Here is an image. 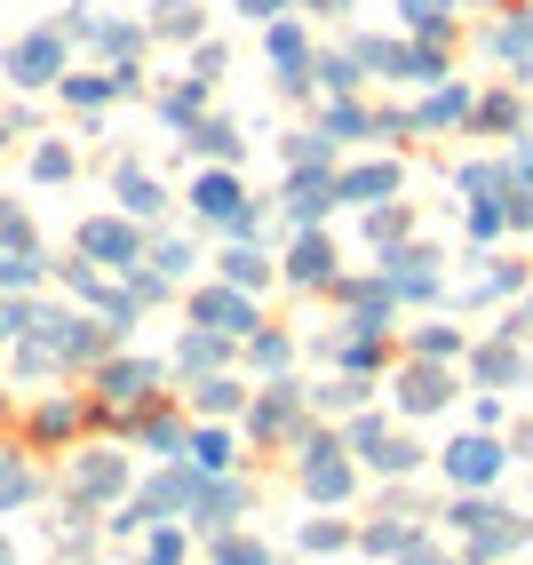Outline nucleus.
Masks as SVG:
<instances>
[{
  "label": "nucleus",
  "mask_w": 533,
  "mask_h": 565,
  "mask_svg": "<svg viewBox=\"0 0 533 565\" xmlns=\"http://www.w3.org/2000/svg\"><path fill=\"white\" fill-rule=\"evenodd\" d=\"M81 255L104 263V271H136L143 263V232H136V215H96L88 232H81Z\"/></svg>",
  "instance_id": "nucleus-1"
},
{
  "label": "nucleus",
  "mask_w": 533,
  "mask_h": 565,
  "mask_svg": "<svg viewBox=\"0 0 533 565\" xmlns=\"http://www.w3.org/2000/svg\"><path fill=\"white\" fill-rule=\"evenodd\" d=\"M192 327L223 334V343H232V334L247 343L263 319H255V295H239V287H200V295H192Z\"/></svg>",
  "instance_id": "nucleus-2"
},
{
  "label": "nucleus",
  "mask_w": 533,
  "mask_h": 565,
  "mask_svg": "<svg viewBox=\"0 0 533 565\" xmlns=\"http://www.w3.org/2000/svg\"><path fill=\"white\" fill-rule=\"evenodd\" d=\"M502 470H510V446L493 438V430H470V438L446 446V478H454V486H493Z\"/></svg>",
  "instance_id": "nucleus-3"
},
{
  "label": "nucleus",
  "mask_w": 533,
  "mask_h": 565,
  "mask_svg": "<svg viewBox=\"0 0 533 565\" xmlns=\"http://www.w3.org/2000/svg\"><path fill=\"white\" fill-rule=\"evenodd\" d=\"M398 160H359V168H342L334 175V200L342 207H374V200H398Z\"/></svg>",
  "instance_id": "nucleus-4"
},
{
  "label": "nucleus",
  "mask_w": 533,
  "mask_h": 565,
  "mask_svg": "<svg viewBox=\"0 0 533 565\" xmlns=\"http://www.w3.org/2000/svg\"><path fill=\"white\" fill-rule=\"evenodd\" d=\"M263 49H271V72H279L287 96L311 88V32H302V24H279V17H271V41H263Z\"/></svg>",
  "instance_id": "nucleus-5"
},
{
  "label": "nucleus",
  "mask_w": 533,
  "mask_h": 565,
  "mask_svg": "<svg viewBox=\"0 0 533 565\" xmlns=\"http://www.w3.org/2000/svg\"><path fill=\"white\" fill-rule=\"evenodd\" d=\"M151 391H160V366H151V359H111L104 366V406L111 414H136Z\"/></svg>",
  "instance_id": "nucleus-6"
},
{
  "label": "nucleus",
  "mask_w": 533,
  "mask_h": 565,
  "mask_svg": "<svg viewBox=\"0 0 533 565\" xmlns=\"http://www.w3.org/2000/svg\"><path fill=\"white\" fill-rule=\"evenodd\" d=\"M454 398V374H446V359H414L406 374H398V406L406 414H438Z\"/></svg>",
  "instance_id": "nucleus-7"
},
{
  "label": "nucleus",
  "mask_w": 533,
  "mask_h": 565,
  "mask_svg": "<svg viewBox=\"0 0 533 565\" xmlns=\"http://www.w3.org/2000/svg\"><path fill=\"white\" fill-rule=\"evenodd\" d=\"M239 207H247V192H239V175L223 168V160H215L207 175H192V215H200V223H232Z\"/></svg>",
  "instance_id": "nucleus-8"
},
{
  "label": "nucleus",
  "mask_w": 533,
  "mask_h": 565,
  "mask_svg": "<svg viewBox=\"0 0 533 565\" xmlns=\"http://www.w3.org/2000/svg\"><path fill=\"white\" fill-rule=\"evenodd\" d=\"M470 104H478V88H462V81H438V96H423V104H414V136L470 128Z\"/></svg>",
  "instance_id": "nucleus-9"
},
{
  "label": "nucleus",
  "mask_w": 533,
  "mask_h": 565,
  "mask_svg": "<svg viewBox=\"0 0 533 565\" xmlns=\"http://www.w3.org/2000/svg\"><path fill=\"white\" fill-rule=\"evenodd\" d=\"M279 271H287L295 287H327V279H334V239H327V232H311V223H302Z\"/></svg>",
  "instance_id": "nucleus-10"
},
{
  "label": "nucleus",
  "mask_w": 533,
  "mask_h": 565,
  "mask_svg": "<svg viewBox=\"0 0 533 565\" xmlns=\"http://www.w3.org/2000/svg\"><path fill=\"white\" fill-rule=\"evenodd\" d=\"M342 303H351V319L359 327H391V311H398V295H391V279L374 271V279H327Z\"/></svg>",
  "instance_id": "nucleus-11"
},
{
  "label": "nucleus",
  "mask_w": 533,
  "mask_h": 565,
  "mask_svg": "<svg viewBox=\"0 0 533 565\" xmlns=\"http://www.w3.org/2000/svg\"><path fill=\"white\" fill-rule=\"evenodd\" d=\"M327 207H334V168H295L287 175V223L302 232V223L327 215Z\"/></svg>",
  "instance_id": "nucleus-12"
},
{
  "label": "nucleus",
  "mask_w": 533,
  "mask_h": 565,
  "mask_svg": "<svg viewBox=\"0 0 533 565\" xmlns=\"http://www.w3.org/2000/svg\"><path fill=\"white\" fill-rule=\"evenodd\" d=\"M279 271H271V255H263V239H232V255H223V287H239V295H263Z\"/></svg>",
  "instance_id": "nucleus-13"
},
{
  "label": "nucleus",
  "mask_w": 533,
  "mask_h": 565,
  "mask_svg": "<svg viewBox=\"0 0 533 565\" xmlns=\"http://www.w3.org/2000/svg\"><path fill=\"white\" fill-rule=\"evenodd\" d=\"M295 414H302V391H295V383H271V391L255 398L247 430H255V438H287V430H295Z\"/></svg>",
  "instance_id": "nucleus-14"
},
{
  "label": "nucleus",
  "mask_w": 533,
  "mask_h": 565,
  "mask_svg": "<svg viewBox=\"0 0 533 565\" xmlns=\"http://www.w3.org/2000/svg\"><path fill=\"white\" fill-rule=\"evenodd\" d=\"M302 494L311 502H351V462H342V446L334 455H302Z\"/></svg>",
  "instance_id": "nucleus-15"
},
{
  "label": "nucleus",
  "mask_w": 533,
  "mask_h": 565,
  "mask_svg": "<svg viewBox=\"0 0 533 565\" xmlns=\"http://www.w3.org/2000/svg\"><path fill=\"white\" fill-rule=\"evenodd\" d=\"M493 56H502L510 72H533V0H525V9H510L502 24H493V41H486Z\"/></svg>",
  "instance_id": "nucleus-16"
},
{
  "label": "nucleus",
  "mask_w": 533,
  "mask_h": 565,
  "mask_svg": "<svg viewBox=\"0 0 533 565\" xmlns=\"http://www.w3.org/2000/svg\"><path fill=\"white\" fill-rule=\"evenodd\" d=\"M9 72H17L24 88H41V81H56V72H64V32H41V41H24V49L9 56Z\"/></svg>",
  "instance_id": "nucleus-17"
},
{
  "label": "nucleus",
  "mask_w": 533,
  "mask_h": 565,
  "mask_svg": "<svg viewBox=\"0 0 533 565\" xmlns=\"http://www.w3.org/2000/svg\"><path fill=\"white\" fill-rule=\"evenodd\" d=\"M72 486H81L88 502H111V494H128V462H120V455H104V446H96V455H81Z\"/></svg>",
  "instance_id": "nucleus-18"
},
{
  "label": "nucleus",
  "mask_w": 533,
  "mask_h": 565,
  "mask_svg": "<svg viewBox=\"0 0 533 565\" xmlns=\"http://www.w3.org/2000/svg\"><path fill=\"white\" fill-rule=\"evenodd\" d=\"M111 192H120V215H136V223L168 215V192H160V183H151L143 168H120V175H111Z\"/></svg>",
  "instance_id": "nucleus-19"
},
{
  "label": "nucleus",
  "mask_w": 533,
  "mask_h": 565,
  "mask_svg": "<svg viewBox=\"0 0 533 565\" xmlns=\"http://www.w3.org/2000/svg\"><path fill=\"white\" fill-rule=\"evenodd\" d=\"M183 143H192V152H207V160H223V168H232V160L247 152V136H239L232 120H207V111H200L192 128H183Z\"/></svg>",
  "instance_id": "nucleus-20"
},
{
  "label": "nucleus",
  "mask_w": 533,
  "mask_h": 565,
  "mask_svg": "<svg viewBox=\"0 0 533 565\" xmlns=\"http://www.w3.org/2000/svg\"><path fill=\"white\" fill-rule=\"evenodd\" d=\"M366 462L383 470V478H414V470H423V446H414V438H398V430H383V438L366 446Z\"/></svg>",
  "instance_id": "nucleus-21"
},
{
  "label": "nucleus",
  "mask_w": 533,
  "mask_h": 565,
  "mask_svg": "<svg viewBox=\"0 0 533 565\" xmlns=\"http://www.w3.org/2000/svg\"><path fill=\"white\" fill-rule=\"evenodd\" d=\"M414 534H423V525H414V518H374V525H359L351 542H359L366 557H398V550H406Z\"/></svg>",
  "instance_id": "nucleus-22"
},
{
  "label": "nucleus",
  "mask_w": 533,
  "mask_h": 565,
  "mask_svg": "<svg viewBox=\"0 0 533 565\" xmlns=\"http://www.w3.org/2000/svg\"><path fill=\"white\" fill-rule=\"evenodd\" d=\"M319 128H327L334 143H359V136H374V111H366V104H351V96H334V104L319 111Z\"/></svg>",
  "instance_id": "nucleus-23"
},
{
  "label": "nucleus",
  "mask_w": 533,
  "mask_h": 565,
  "mask_svg": "<svg viewBox=\"0 0 533 565\" xmlns=\"http://www.w3.org/2000/svg\"><path fill=\"white\" fill-rule=\"evenodd\" d=\"M175 366H183V374H215V366H223V334H207V327H183Z\"/></svg>",
  "instance_id": "nucleus-24"
},
{
  "label": "nucleus",
  "mask_w": 533,
  "mask_h": 565,
  "mask_svg": "<svg viewBox=\"0 0 533 565\" xmlns=\"http://www.w3.org/2000/svg\"><path fill=\"white\" fill-rule=\"evenodd\" d=\"M406 232H414V215H406L398 200H374V207H366V239H374V255H383V247H398Z\"/></svg>",
  "instance_id": "nucleus-25"
},
{
  "label": "nucleus",
  "mask_w": 533,
  "mask_h": 565,
  "mask_svg": "<svg viewBox=\"0 0 533 565\" xmlns=\"http://www.w3.org/2000/svg\"><path fill=\"white\" fill-rule=\"evenodd\" d=\"M160 111H168V128H192L200 111H207V81H200V72H192V81H175V88L160 96Z\"/></svg>",
  "instance_id": "nucleus-26"
},
{
  "label": "nucleus",
  "mask_w": 533,
  "mask_h": 565,
  "mask_svg": "<svg viewBox=\"0 0 533 565\" xmlns=\"http://www.w3.org/2000/svg\"><path fill=\"white\" fill-rule=\"evenodd\" d=\"M143 255H151V271H160L168 287H175V279H192V263H200V247H192V239H175V232H168L160 247H143Z\"/></svg>",
  "instance_id": "nucleus-27"
},
{
  "label": "nucleus",
  "mask_w": 533,
  "mask_h": 565,
  "mask_svg": "<svg viewBox=\"0 0 533 565\" xmlns=\"http://www.w3.org/2000/svg\"><path fill=\"white\" fill-rule=\"evenodd\" d=\"M525 287V271H518V263H493V271H478L470 279V295H462V303H502V295H518Z\"/></svg>",
  "instance_id": "nucleus-28"
},
{
  "label": "nucleus",
  "mask_w": 533,
  "mask_h": 565,
  "mask_svg": "<svg viewBox=\"0 0 533 565\" xmlns=\"http://www.w3.org/2000/svg\"><path fill=\"white\" fill-rule=\"evenodd\" d=\"M183 455H200V470H207V478L239 462V455H232V430H192V438H183Z\"/></svg>",
  "instance_id": "nucleus-29"
},
{
  "label": "nucleus",
  "mask_w": 533,
  "mask_h": 565,
  "mask_svg": "<svg viewBox=\"0 0 533 565\" xmlns=\"http://www.w3.org/2000/svg\"><path fill=\"white\" fill-rule=\"evenodd\" d=\"M398 17L423 32V41H438V32H454V0H398Z\"/></svg>",
  "instance_id": "nucleus-30"
},
{
  "label": "nucleus",
  "mask_w": 533,
  "mask_h": 565,
  "mask_svg": "<svg viewBox=\"0 0 533 565\" xmlns=\"http://www.w3.org/2000/svg\"><path fill=\"white\" fill-rule=\"evenodd\" d=\"M470 128H510V136H518V128H525V104H518V96H478V104H470Z\"/></svg>",
  "instance_id": "nucleus-31"
},
{
  "label": "nucleus",
  "mask_w": 533,
  "mask_h": 565,
  "mask_svg": "<svg viewBox=\"0 0 533 565\" xmlns=\"http://www.w3.org/2000/svg\"><path fill=\"white\" fill-rule=\"evenodd\" d=\"M287 168H334V136H327V128L287 136Z\"/></svg>",
  "instance_id": "nucleus-32"
},
{
  "label": "nucleus",
  "mask_w": 533,
  "mask_h": 565,
  "mask_svg": "<svg viewBox=\"0 0 533 565\" xmlns=\"http://www.w3.org/2000/svg\"><path fill=\"white\" fill-rule=\"evenodd\" d=\"M311 72H319V81H327V88H334V96H351V88H359V81H366V64H359V49H342V56H319V64H311Z\"/></svg>",
  "instance_id": "nucleus-33"
},
{
  "label": "nucleus",
  "mask_w": 533,
  "mask_h": 565,
  "mask_svg": "<svg viewBox=\"0 0 533 565\" xmlns=\"http://www.w3.org/2000/svg\"><path fill=\"white\" fill-rule=\"evenodd\" d=\"M462 351H470L462 327H423V334H414V359H462Z\"/></svg>",
  "instance_id": "nucleus-34"
},
{
  "label": "nucleus",
  "mask_w": 533,
  "mask_h": 565,
  "mask_svg": "<svg viewBox=\"0 0 533 565\" xmlns=\"http://www.w3.org/2000/svg\"><path fill=\"white\" fill-rule=\"evenodd\" d=\"M247 359H255L263 374H279V366L295 359V343H287V334H271V327H255V334H247Z\"/></svg>",
  "instance_id": "nucleus-35"
},
{
  "label": "nucleus",
  "mask_w": 533,
  "mask_h": 565,
  "mask_svg": "<svg viewBox=\"0 0 533 565\" xmlns=\"http://www.w3.org/2000/svg\"><path fill=\"white\" fill-rule=\"evenodd\" d=\"M311 398H319V406H334V414H359V406H366V374H342V383H319Z\"/></svg>",
  "instance_id": "nucleus-36"
},
{
  "label": "nucleus",
  "mask_w": 533,
  "mask_h": 565,
  "mask_svg": "<svg viewBox=\"0 0 533 565\" xmlns=\"http://www.w3.org/2000/svg\"><path fill=\"white\" fill-rule=\"evenodd\" d=\"M478 374H486V383H518L525 359H518L510 343H486V351H478Z\"/></svg>",
  "instance_id": "nucleus-37"
},
{
  "label": "nucleus",
  "mask_w": 533,
  "mask_h": 565,
  "mask_svg": "<svg viewBox=\"0 0 533 565\" xmlns=\"http://www.w3.org/2000/svg\"><path fill=\"white\" fill-rule=\"evenodd\" d=\"M215 565H271V550H263L255 534H223L215 542Z\"/></svg>",
  "instance_id": "nucleus-38"
},
{
  "label": "nucleus",
  "mask_w": 533,
  "mask_h": 565,
  "mask_svg": "<svg viewBox=\"0 0 533 565\" xmlns=\"http://www.w3.org/2000/svg\"><path fill=\"white\" fill-rule=\"evenodd\" d=\"M302 550H351V525H342V518H311V525H302Z\"/></svg>",
  "instance_id": "nucleus-39"
},
{
  "label": "nucleus",
  "mask_w": 533,
  "mask_h": 565,
  "mask_svg": "<svg viewBox=\"0 0 533 565\" xmlns=\"http://www.w3.org/2000/svg\"><path fill=\"white\" fill-rule=\"evenodd\" d=\"M239 406V383L232 374H200V414H232Z\"/></svg>",
  "instance_id": "nucleus-40"
},
{
  "label": "nucleus",
  "mask_w": 533,
  "mask_h": 565,
  "mask_svg": "<svg viewBox=\"0 0 533 565\" xmlns=\"http://www.w3.org/2000/svg\"><path fill=\"white\" fill-rule=\"evenodd\" d=\"M183 550H192V534H183V525H160L151 550H143V565H183Z\"/></svg>",
  "instance_id": "nucleus-41"
},
{
  "label": "nucleus",
  "mask_w": 533,
  "mask_h": 565,
  "mask_svg": "<svg viewBox=\"0 0 533 565\" xmlns=\"http://www.w3.org/2000/svg\"><path fill=\"white\" fill-rule=\"evenodd\" d=\"M160 32H168V41H192V32H200V9H192V0H160Z\"/></svg>",
  "instance_id": "nucleus-42"
},
{
  "label": "nucleus",
  "mask_w": 533,
  "mask_h": 565,
  "mask_svg": "<svg viewBox=\"0 0 533 565\" xmlns=\"http://www.w3.org/2000/svg\"><path fill=\"white\" fill-rule=\"evenodd\" d=\"M136 438L151 446V455H168V462H175V455H183V438H192V430H183V423H143Z\"/></svg>",
  "instance_id": "nucleus-43"
},
{
  "label": "nucleus",
  "mask_w": 533,
  "mask_h": 565,
  "mask_svg": "<svg viewBox=\"0 0 533 565\" xmlns=\"http://www.w3.org/2000/svg\"><path fill=\"white\" fill-rule=\"evenodd\" d=\"M470 232H478V239H502V232H510V223H502V200H478V207H470Z\"/></svg>",
  "instance_id": "nucleus-44"
},
{
  "label": "nucleus",
  "mask_w": 533,
  "mask_h": 565,
  "mask_svg": "<svg viewBox=\"0 0 533 565\" xmlns=\"http://www.w3.org/2000/svg\"><path fill=\"white\" fill-rule=\"evenodd\" d=\"M24 494H32V470H24V462H0V510L24 502Z\"/></svg>",
  "instance_id": "nucleus-45"
},
{
  "label": "nucleus",
  "mask_w": 533,
  "mask_h": 565,
  "mask_svg": "<svg viewBox=\"0 0 533 565\" xmlns=\"http://www.w3.org/2000/svg\"><path fill=\"white\" fill-rule=\"evenodd\" d=\"M72 430H81V406H49L41 414V438H72Z\"/></svg>",
  "instance_id": "nucleus-46"
},
{
  "label": "nucleus",
  "mask_w": 533,
  "mask_h": 565,
  "mask_svg": "<svg viewBox=\"0 0 533 565\" xmlns=\"http://www.w3.org/2000/svg\"><path fill=\"white\" fill-rule=\"evenodd\" d=\"M374 136H383V143H398V136H414V111H374Z\"/></svg>",
  "instance_id": "nucleus-47"
},
{
  "label": "nucleus",
  "mask_w": 533,
  "mask_h": 565,
  "mask_svg": "<svg viewBox=\"0 0 533 565\" xmlns=\"http://www.w3.org/2000/svg\"><path fill=\"white\" fill-rule=\"evenodd\" d=\"M0 279H9V287H24V279H41V255H9V263H0Z\"/></svg>",
  "instance_id": "nucleus-48"
},
{
  "label": "nucleus",
  "mask_w": 533,
  "mask_h": 565,
  "mask_svg": "<svg viewBox=\"0 0 533 565\" xmlns=\"http://www.w3.org/2000/svg\"><path fill=\"white\" fill-rule=\"evenodd\" d=\"M232 9H239V17H247V24H271V17H279V9H287V0H232Z\"/></svg>",
  "instance_id": "nucleus-49"
},
{
  "label": "nucleus",
  "mask_w": 533,
  "mask_h": 565,
  "mask_svg": "<svg viewBox=\"0 0 533 565\" xmlns=\"http://www.w3.org/2000/svg\"><path fill=\"white\" fill-rule=\"evenodd\" d=\"M32 168H41V175L56 183V175H72V152H64V143H49V152H41V160H32Z\"/></svg>",
  "instance_id": "nucleus-50"
},
{
  "label": "nucleus",
  "mask_w": 533,
  "mask_h": 565,
  "mask_svg": "<svg viewBox=\"0 0 533 565\" xmlns=\"http://www.w3.org/2000/svg\"><path fill=\"white\" fill-rule=\"evenodd\" d=\"M502 175H510V183H533V143H518V152L502 160Z\"/></svg>",
  "instance_id": "nucleus-51"
},
{
  "label": "nucleus",
  "mask_w": 533,
  "mask_h": 565,
  "mask_svg": "<svg viewBox=\"0 0 533 565\" xmlns=\"http://www.w3.org/2000/svg\"><path fill=\"white\" fill-rule=\"evenodd\" d=\"M287 9H311V17H351V0H287Z\"/></svg>",
  "instance_id": "nucleus-52"
},
{
  "label": "nucleus",
  "mask_w": 533,
  "mask_h": 565,
  "mask_svg": "<svg viewBox=\"0 0 533 565\" xmlns=\"http://www.w3.org/2000/svg\"><path fill=\"white\" fill-rule=\"evenodd\" d=\"M0 239H24V215L17 207H0Z\"/></svg>",
  "instance_id": "nucleus-53"
},
{
  "label": "nucleus",
  "mask_w": 533,
  "mask_h": 565,
  "mask_svg": "<svg viewBox=\"0 0 533 565\" xmlns=\"http://www.w3.org/2000/svg\"><path fill=\"white\" fill-rule=\"evenodd\" d=\"M17 327H24V311H17V303H9V311H0V334H17Z\"/></svg>",
  "instance_id": "nucleus-54"
},
{
  "label": "nucleus",
  "mask_w": 533,
  "mask_h": 565,
  "mask_svg": "<svg viewBox=\"0 0 533 565\" xmlns=\"http://www.w3.org/2000/svg\"><path fill=\"white\" fill-rule=\"evenodd\" d=\"M0 565H9V550H0Z\"/></svg>",
  "instance_id": "nucleus-55"
}]
</instances>
